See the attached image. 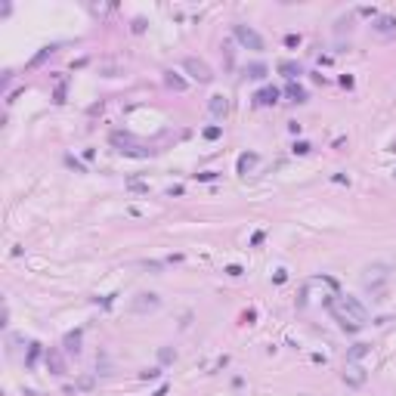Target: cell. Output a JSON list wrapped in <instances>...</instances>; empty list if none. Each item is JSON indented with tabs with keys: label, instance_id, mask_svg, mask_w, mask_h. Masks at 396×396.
Returning <instances> with one entry per match:
<instances>
[{
	"label": "cell",
	"instance_id": "f1b7e54d",
	"mask_svg": "<svg viewBox=\"0 0 396 396\" xmlns=\"http://www.w3.org/2000/svg\"><path fill=\"white\" fill-rule=\"evenodd\" d=\"M53 102H65V84H59V87H56V96H53Z\"/></svg>",
	"mask_w": 396,
	"mask_h": 396
},
{
	"label": "cell",
	"instance_id": "1f68e13d",
	"mask_svg": "<svg viewBox=\"0 0 396 396\" xmlns=\"http://www.w3.org/2000/svg\"><path fill=\"white\" fill-rule=\"evenodd\" d=\"M195 177H198V180H204V183H207V180H214V177H217V173H214V170H204V173H195Z\"/></svg>",
	"mask_w": 396,
	"mask_h": 396
},
{
	"label": "cell",
	"instance_id": "d4e9b609",
	"mask_svg": "<svg viewBox=\"0 0 396 396\" xmlns=\"http://www.w3.org/2000/svg\"><path fill=\"white\" fill-rule=\"evenodd\" d=\"M50 53H53V46H43V50H40V53H38V56L31 59V65H40V62H43V59H46Z\"/></svg>",
	"mask_w": 396,
	"mask_h": 396
},
{
	"label": "cell",
	"instance_id": "ffe728a7",
	"mask_svg": "<svg viewBox=\"0 0 396 396\" xmlns=\"http://www.w3.org/2000/svg\"><path fill=\"white\" fill-rule=\"evenodd\" d=\"M257 164V155L254 152H244L241 158H238V173H248V167H254Z\"/></svg>",
	"mask_w": 396,
	"mask_h": 396
},
{
	"label": "cell",
	"instance_id": "836d02e7",
	"mask_svg": "<svg viewBox=\"0 0 396 396\" xmlns=\"http://www.w3.org/2000/svg\"><path fill=\"white\" fill-rule=\"evenodd\" d=\"M155 396H167V384H164V387H161V390H155Z\"/></svg>",
	"mask_w": 396,
	"mask_h": 396
},
{
	"label": "cell",
	"instance_id": "ac0fdd59",
	"mask_svg": "<svg viewBox=\"0 0 396 396\" xmlns=\"http://www.w3.org/2000/svg\"><path fill=\"white\" fill-rule=\"evenodd\" d=\"M164 84H167L170 90H177V93H183L186 87H189V84H186V80H183L180 75H173V72H167V75H164Z\"/></svg>",
	"mask_w": 396,
	"mask_h": 396
},
{
	"label": "cell",
	"instance_id": "9a60e30c",
	"mask_svg": "<svg viewBox=\"0 0 396 396\" xmlns=\"http://www.w3.org/2000/svg\"><path fill=\"white\" fill-rule=\"evenodd\" d=\"M368 353H371L368 344H353L350 350H347V362H359V359H365Z\"/></svg>",
	"mask_w": 396,
	"mask_h": 396
},
{
	"label": "cell",
	"instance_id": "5bb4252c",
	"mask_svg": "<svg viewBox=\"0 0 396 396\" xmlns=\"http://www.w3.org/2000/svg\"><path fill=\"white\" fill-rule=\"evenodd\" d=\"M285 96H288L291 102H297V106H300V102H307V90L300 87V84H294V80H291V84L285 87Z\"/></svg>",
	"mask_w": 396,
	"mask_h": 396
},
{
	"label": "cell",
	"instance_id": "4dcf8cb0",
	"mask_svg": "<svg viewBox=\"0 0 396 396\" xmlns=\"http://www.w3.org/2000/svg\"><path fill=\"white\" fill-rule=\"evenodd\" d=\"M297 43H300L297 34H288V38H285V46H297Z\"/></svg>",
	"mask_w": 396,
	"mask_h": 396
},
{
	"label": "cell",
	"instance_id": "52a82bcc",
	"mask_svg": "<svg viewBox=\"0 0 396 396\" xmlns=\"http://www.w3.org/2000/svg\"><path fill=\"white\" fill-rule=\"evenodd\" d=\"M368 381V371L359 365V362H347V368H344V384L347 387H362V384Z\"/></svg>",
	"mask_w": 396,
	"mask_h": 396
},
{
	"label": "cell",
	"instance_id": "4316f807",
	"mask_svg": "<svg viewBox=\"0 0 396 396\" xmlns=\"http://www.w3.org/2000/svg\"><path fill=\"white\" fill-rule=\"evenodd\" d=\"M241 273H244V270H241L238 263H232V266H226V276H232V278H238Z\"/></svg>",
	"mask_w": 396,
	"mask_h": 396
},
{
	"label": "cell",
	"instance_id": "4fadbf2b",
	"mask_svg": "<svg viewBox=\"0 0 396 396\" xmlns=\"http://www.w3.org/2000/svg\"><path fill=\"white\" fill-rule=\"evenodd\" d=\"M80 337H84V334H80V328H78V331H68V334H65V341H62L65 353H72V356H78V353H80Z\"/></svg>",
	"mask_w": 396,
	"mask_h": 396
},
{
	"label": "cell",
	"instance_id": "d6a6232c",
	"mask_svg": "<svg viewBox=\"0 0 396 396\" xmlns=\"http://www.w3.org/2000/svg\"><path fill=\"white\" fill-rule=\"evenodd\" d=\"M263 238H266V236H263V232H254V236H251V244H260Z\"/></svg>",
	"mask_w": 396,
	"mask_h": 396
},
{
	"label": "cell",
	"instance_id": "44dd1931",
	"mask_svg": "<svg viewBox=\"0 0 396 396\" xmlns=\"http://www.w3.org/2000/svg\"><path fill=\"white\" fill-rule=\"evenodd\" d=\"M310 143H307V139H300V143H294V149H291V152H294V155H310Z\"/></svg>",
	"mask_w": 396,
	"mask_h": 396
},
{
	"label": "cell",
	"instance_id": "ba28073f",
	"mask_svg": "<svg viewBox=\"0 0 396 396\" xmlns=\"http://www.w3.org/2000/svg\"><path fill=\"white\" fill-rule=\"evenodd\" d=\"M387 282V266H368L365 270V288H375V291H381V285Z\"/></svg>",
	"mask_w": 396,
	"mask_h": 396
},
{
	"label": "cell",
	"instance_id": "f546056e",
	"mask_svg": "<svg viewBox=\"0 0 396 396\" xmlns=\"http://www.w3.org/2000/svg\"><path fill=\"white\" fill-rule=\"evenodd\" d=\"M146 31V22L143 19H133V34H143Z\"/></svg>",
	"mask_w": 396,
	"mask_h": 396
},
{
	"label": "cell",
	"instance_id": "8fae6325",
	"mask_svg": "<svg viewBox=\"0 0 396 396\" xmlns=\"http://www.w3.org/2000/svg\"><path fill=\"white\" fill-rule=\"evenodd\" d=\"M254 102H257V106H276V102H278V90L276 87H263V90H257Z\"/></svg>",
	"mask_w": 396,
	"mask_h": 396
},
{
	"label": "cell",
	"instance_id": "d6986e66",
	"mask_svg": "<svg viewBox=\"0 0 396 396\" xmlns=\"http://www.w3.org/2000/svg\"><path fill=\"white\" fill-rule=\"evenodd\" d=\"M124 186H127V189H130V192H136V195H149V183L136 180V177H130V180L124 183Z\"/></svg>",
	"mask_w": 396,
	"mask_h": 396
},
{
	"label": "cell",
	"instance_id": "7402d4cb",
	"mask_svg": "<svg viewBox=\"0 0 396 396\" xmlns=\"http://www.w3.org/2000/svg\"><path fill=\"white\" fill-rule=\"evenodd\" d=\"M38 356H40V344H31V350H28V368H34Z\"/></svg>",
	"mask_w": 396,
	"mask_h": 396
},
{
	"label": "cell",
	"instance_id": "2e32d148",
	"mask_svg": "<svg viewBox=\"0 0 396 396\" xmlns=\"http://www.w3.org/2000/svg\"><path fill=\"white\" fill-rule=\"evenodd\" d=\"M278 72H282L288 80H294L297 75H304V68H300V62H291V59H285V62H278Z\"/></svg>",
	"mask_w": 396,
	"mask_h": 396
},
{
	"label": "cell",
	"instance_id": "277c9868",
	"mask_svg": "<svg viewBox=\"0 0 396 396\" xmlns=\"http://www.w3.org/2000/svg\"><path fill=\"white\" fill-rule=\"evenodd\" d=\"M161 307V297L158 294H152V291H143V294H136L133 297V304H130V313H136V316H146V313H155Z\"/></svg>",
	"mask_w": 396,
	"mask_h": 396
},
{
	"label": "cell",
	"instance_id": "cb8c5ba5",
	"mask_svg": "<svg viewBox=\"0 0 396 396\" xmlns=\"http://www.w3.org/2000/svg\"><path fill=\"white\" fill-rule=\"evenodd\" d=\"M65 164H68V167H75L78 173H87V167H84V164H80V161H78L75 155H68V158H65Z\"/></svg>",
	"mask_w": 396,
	"mask_h": 396
},
{
	"label": "cell",
	"instance_id": "9c48e42d",
	"mask_svg": "<svg viewBox=\"0 0 396 396\" xmlns=\"http://www.w3.org/2000/svg\"><path fill=\"white\" fill-rule=\"evenodd\" d=\"M207 112H211L214 118H226V115H229L226 96H220V93H217V96H211V99H207Z\"/></svg>",
	"mask_w": 396,
	"mask_h": 396
},
{
	"label": "cell",
	"instance_id": "484cf974",
	"mask_svg": "<svg viewBox=\"0 0 396 396\" xmlns=\"http://www.w3.org/2000/svg\"><path fill=\"white\" fill-rule=\"evenodd\" d=\"M139 378H143V381H155V378H161V368H149V371H143Z\"/></svg>",
	"mask_w": 396,
	"mask_h": 396
},
{
	"label": "cell",
	"instance_id": "603a6c76",
	"mask_svg": "<svg viewBox=\"0 0 396 396\" xmlns=\"http://www.w3.org/2000/svg\"><path fill=\"white\" fill-rule=\"evenodd\" d=\"M220 133H223V127H207V130H204V139H211V143H214V139H220Z\"/></svg>",
	"mask_w": 396,
	"mask_h": 396
},
{
	"label": "cell",
	"instance_id": "30bf717a",
	"mask_svg": "<svg viewBox=\"0 0 396 396\" xmlns=\"http://www.w3.org/2000/svg\"><path fill=\"white\" fill-rule=\"evenodd\" d=\"M46 368H50V375H65V359L59 350H46Z\"/></svg>",
	"mask_w": 396,
	"mask_h": 396
},
{
	"label": "cell",
	"instance_id": "3957f363",
	"mask_svg": "<svg viewBox=\"0 0 396 396\" xmlns=\"http://www.w3.org/2000/svg\"><path fill=\"white\" fill-rule=\"evenodd\" d=\"M341 307H344V313L359 325V328H362V325H368V310L359 304V297H350V294H347V297L341 300Z\"/></svg>",
	"mask_w": 396,
	"mask_h": 396
},
{
	"label": "cell",
	"instance_id": "7a4b0ae2",
	"mask_svg": "<svg viewBox=\"0 0 396 396\" xmlns=\"http://www.w3.org/2000/svg\"><path fill=\"white\" fill-rule=\"evenodd\" d=\"M232 34H236V40L244 46V50H254V53L263 50V38L251 25H232Z\"/></svg>",
	"mask_w": 396,
	"mask_h": 396
},
{
	"label": "cell",
	"instance_id": "6da1fadb",
	"mask_svg": "<svg viewBox=\"0 0 396 396\" xmlns=\"http://www.w3.org/2000/svg\"><path fill=\"white\" fill-rule=\"evenodd\" d=\"M183 68L189 72V78H192V80H198V84H211V80H214V72H211V65H207L204 59L186 56V59H183Z\"/></svg>",
	"mask_w": 396,
	"mask_h": 396
},
{
	"label": "cell",
	"instance_id": "8992f818",
	"mask_svg": "<svg viewBox=\"0 0 396 396\" xmlns=\"http://www.w3.org/2000/svg\"><path fill=\"white\" fill-rule=\"evenodd\" d=\"M371 31H375L378 38H384V40L396 38V16H375V22H371Z\"/></svg>",
	"mask_w": 396,
	"mask_h": 396
},
{
	"label": "cell",
	"instance_id": "e0dca14e",
	"mask_svg": "<svg viewBox=\"0 0 396 396\" xmlns=\"http://www.w3.org/2000/svg\"><path fill=\"white\" fill-rule=\"evenodd\" d=\"M266 72H270V68H266L263 62H251L248 68H244V75L254 78V80H263V78H266Z\"/></svg>",
	"mask_w": 396,
	"mask_h": 396
},
{
	"label": "cell",
	"instance_id": "83f0119b",
	"mask_svg": "<svg viewBox=\"0 0 396 396\" xmlns=\"http://www.w3.org/2000/svg\"><path fill=\"white\" fill-rule=\"evenodd\" d=\"M173 356H177V353H173V350H167V347H164V350H158V359H161V362H170Z\"/></svg>",
	"mask_w": 396,
	"mask_h": 396
},
{
	"label": "cell",
	"instance_id": "7c38bea8",
	"mask_svg": "<svg viewBox=\"0 0 396 396\" xmlns=\"http://www.w3.org/2000/svg\"><path fill=\"white\" fill-rule=\"evenodd\" d=\"M328 310H331V316L337 319V325H341V328H344V331H359V325H356V322H353L350 316H347V313H344V310H337L334 304H331Z\"/></svg>",
	"mask_w": 396,
	"mask_h": 396
},
{
	"label": "cell",
	"instance_id": "5b68a950",
	"mask_svg": "<svg viewBox=\"0 0 396 396\" xmlns=\"http://www.w3.org/2000/svg\"><path fill=\"white\" fill-rule=\"evenodd\" d=\"M112 143L118 146V152H121V155H136V158H146V155H152V149L133 146V139H130V136H124V133H112Z\"/></svg>",
	"mask_w": 396,
	"mask_h": 396
}]
</instances>
